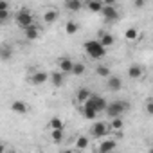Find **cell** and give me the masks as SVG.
Masks as SVG:
<instances>
[{
	"label": "cell",
	"mask_w": 153,
	"mask_h": 153,
	"mask_svg": "<svg viewBox=\"0 0 153 153\" xmlns=\"http://www.w3.org/2000/svg\"><path fill=\"white\" fill-rule=\"evenodd\" d=\"M128 110V103L124 101H110L105 108V114L108 115V119H115V117H123V114Z\"/></svg>",
	"instance_id": "obj_2"
},
{
	"label": "cell",
	"mask_w": 153,
	"mask_h": 153,
	"mask_svg": "<svg viewBox=\"0 0 153 153\" xmlns=\"http://www.w3.org/2000/svg\"><path fill=\"white\" fill-rule=\"evenodd\" d=\"M133 6L139 9V7H144V6H146V2H144V0H135V2H133Z\"/></svg>",
	"instance_id": "obj_33"
},
{
	"label": "cell",
	"mask_w": 153,
	"mask_h": 153,
	"mask_svg": "<svg viewBox=\"0 0 153 153\" xmlns=\"http://www.w3.org/2000/svg\"><path fill=\"white\" fill-rule=\"evenodd\" d=\"M88 133H90V137L96 139V140L106 137V135L110 133L108 123H105V121H94V123L90 124V128H88Z\"/></svg>",
	"instance_id": "obj_3"
},
{
	"label": "cell",
	"mask_w": 153,
	"mask_h": 153,
	"mask_svg": "<svg viewBox=\"0 0 153 153\" xmlns=\"http://www.w3.org/2000/svg\"><path fill=\"white\" fill-rule=\"evenodd\" d=\"M40 34H42V31H40V27H38L36 24H33L31 27L24 29V36H25V40H27V42H34V40H38V38H40Z\"/></svg>",
	"instance_id": "obj_14"
},
{
	"label": "cell",
	"mask_w": 153,
	"mask_h": 153,
	"mask_svg": "<svg viewBox=\"0 0 153 153\" xmlns=\"http://www.w3.org/2000/svg\"><path fill=\"white\" fill-rule=\"evenodd\" d=\"M117 148V140L115 139H103L97 146V153H114V149Z\"/></svg>",
	"instance_id": "obj_8"
},
{
	"label": "cell",
	"mask_w": 153,
	"mask_h": 153,
	"mask_svg": "<svg viewBox=\"0 0 153 153\" xmlns=\"http://www.w3.org/2000/svg\"><path fill=\"white\" fill-rule=\"evenodd\" d=\"M58 16H59L58 9H47V11L43 13V22H45V24H54V22L58 20Z\"/></svg>",
	"instance_id": "obj_19"
},
{
	"label": "cell",
	"mask_w": 153,
	"mask_h": 153,
	"mask_svg": "<svg viewBox=\"0 0 153 153\" xmlns=\"http://www.w3.org/2000/svg\"><path fill=\"white\" fill-rule=\"evenodd\" d=\"M97 42L105 47V49H108V47H112L114 43H115V38H114V34H110V33H101L99 34V38H97Z\"/></svg>",
	"instance_id": "obj_16"
},
{
	"label": "cell",
	"mask_w": 153,
	"mask_h": 153,
	"mask_svg": "<svg viewBox=\"0 0 153 153\" xmlns=\"http://www.w3.org/2000/svg\"><path fill=\"white\" fill-rule=\"evenodd\" d=\"M85 52L88 54V58L92 59H101L106 56V49L97 42V40H87L85 42Z\"/></svg>",
	"instance_id": "obj_1"
},
{
	"label": "cell",
	"mask_w": 153,
	"mask_h": 153,
	"mask_svg": "<svg viewBox=\"0 0 153 153\" xmlns=\"http://www.w3.org/2000/svg\"><path fill=\"white\" fill-rule=\"evenodd\" d=\"M126 72H128V78L130 79H139V78H142V76H144V67L139 65V63H133V65L128 67Z\"/></svg>",
	"instance_id": "obj_13"
},
{
	"label": "cell",
	"mask_w": 153,
	"mask_h": 153,
	"mask_svg": "<svg viewBox=\"0 0 153 153\" xmlns=\"http://www.w3.org/2000/svg\"><path fill=\"white\" fill-rule=\"evenodd\" d=\"M65 9L70 11V13H78L83 9V2L81 0H67L65 2Z\"/></svg>",
	"instance_id": "obj_17"
},
{
	"label": "cell",
	"mask_w": 153,
	"mask_h": 153,
	"mask_svg": "<svg viewBox=\"0 0 153 153\" xmlns=\"http://www.w3.org/2000/svg\"><path fill=\"white\" fill-rule=\"evenodd\" d=\"M146 112H148V115H153V99L151 97L146 99Z\"/></svg>",
	"instance_id": "obj_30"
},
{
	"label": "cell",
	"mask_w": 153,
	"mask_h": 153,
	"mask_svg": "<svg viewBox=\"0 0 153 153\" xmlns=\"http://www.w3.org/2000/svg\"><path fill=\"white\" fill-rule=\"evenodd\" d=\"M74 144H76V148H78V149H81V151H83V149H87V148H88V144H90V137H87V135H79L78 139H76V142H74Z\"/></svg>",
	"instance_id": "obj_22"
},
{
	"label": "cell",
	"mask_w": 153,
	"mask_h": 153,
	"mask_svg": "<svg viewBox=\"0 0 153 153\" xmlns=\"http://www.w3.org/2000/svg\"><path fill=\"white\" fill-rule=\"evenodd\" d=\"M63 137H65V131H63V130H51V139H52V142H61Z\"/></svg>",
	"instance_id": "obj_29"
},
{
	"label": "cell",
	"mask_w": 153,
	"mask_h": 153,
	"mask_svg": "<svg viewBox=\"0 0 153 153\" xmlns=\"http://www.w3.org/2000/svg\"><path fill=\"white\" fill-rule=\"evenodd\" d=\"M106 105H108V101L103 97V96H96V94H92L90 96V99L88 101H85L83 103V106H88V108H94L97 114H101V112H105V108H106Z\"/></svg>",
	"instance_id": "obj_5"
},
{
	"label": "cell",
	"mask_w": 153,
	"mask_h": 153,
	"mask_svg": "<svg viewBox=\"0 0 153 153\" xmlns=\"http://www.w3.org/2000/svg\"><path fill=\"white\" fill-rule=\"evenodd\" d=\"M108 128H110V131H112V130H115V131L123 130V128H124V121H123V117L110 119V123H108Z\"/></svg>",
	"instance_id": "obj_24"
},
{
	"label": "cell",
	"mask_w": 153,
	"mask_h": 153,
	"mask_svg": "<svg viewBox=\"0 0 153 153\" xmlns=\"http://www.w3.org/2000/svg\"><path fill=\"white\" fill-rule=\"evenodd\" d=\"M148 153H153V149H151V148H149V149H148Z\"/></svg>",
	"instance_id": "obj_36"
},
{
	"label": "cell",
	"mask_w": 153,
	"mask_h": 153,
	"mask_svg": "<svg viewBox=\"0 0 153 153\" xmlns=\"http://www.w3.org/2000/svg\"><path fill=\"white\" fill-rule=\"evenodd\" d=\"M11 58H13V49H11V45L0 43V59H2V61H9Z\"/></svg>",
	"instance_id": "obj_18"
},
{
	"label": "cell",
	"mask_w": 153,
	"mask_h": 153,
	"mask_svg": "<svg viewBox=\"0 0 153 153\" xmlns=\"http://www.w3.org/2000/svg\"><path fill=\"white\" fill-rule=\"evenodd\" d=\"M72 65H74V59H72L70 56H61V58L58 59V70H59L63 76H67V74L72 72Z\"/></svg>",
	"instance_id": "obj_7"
},
{
	"label": "cell",
	"mask_w": 153,
	"mask_h": 153,
	"mask_svg": "<svg viewBox=\"0 0 153 153\" xmlns=\"http://www.w3.org/2000/svg\"><path fill=\"white\" fill-rule=\"evenodd\" d=\"M103 2L101 0H87V2H83V7H87L90 13H101V9H103Z\"/></svg>",
	"instance_id": "obj_15"
},
{
	"label": "cell",
	"mask_w": 153,
	"mask_h": 153,
	"mask_svg": "<svg viewBox=\"0 0 153 153\" xmlns=\"http://www.w3.org/2000/svg\"><path fill=\"white\" fill-rule=\"evenodd\" d=\"M59 153H74V151H72V149H61Z\"/></svg>",
	"instance_id": "obj_35"
},
{
	"label": "cell",
	"mask_w": 153,
	"mask_h": 153,
	"mask_svg": "<svg viewBox=\"0 0 153 153\" xmlns=\"http://www.w3.org/2000/svg\"><path fill=\"white\" fill-rule=\"evenodd\" d=\"M110 67L108 65H97L96 67V74L99 76V78H110Z\"/></svg>",
	"instance_id": "obj_26"
},
{
	"label": "cell",
	"mask_w": 153,
	"mask_h": 153,
	"mask_svg": "<svg viewBox=\"0 0 153 153\" xmlns=\"http://www.w3.org/2000/svg\"><path fill=\"white\" fill-rule=\"evenodd\" d=\"M9 18H11V11H0V24L7 22Z\"/></svg>",
	"instance_id": "obj_31"
},
{
	"label": "cell",
	"mask_w": 153,
	"mask_h": 153,
	"mask_svg": "<svg viewBox=\"0 0 153 153\" xmlns=\"http://www.w3.org/2000/svg\"><path fill=\"white\" fill-rule=\"evenodd\" d=\"M87 72V65L85 63H81V61H74V65H72V76H83Z\"/></svg>",
	"instance_id": "obj_21"
},
{
	"label": "cell",
	"mask_w": 153,
	"mask_h": 153,
	"mask_svg": "<svg viewBox=\"0 0 153 153\" xmlns=\"http://www.w3.org/2000/svg\"><path fill=\"white\" fill-rule=\"evenodd\" d=\"M49 128L51 130H65V123L59 119V117H52L49 121Z\"/></svg>",
	"instance_id": "obj_27"
},
{
	"label": "cell",
	"mask_w": 153,
	"mask_h": 153,
	"mask_svg": "<svg viewBox=\"0 0 153 153\" xmlns=\"http://www.w3.org/2000/svg\"><path fill=\"white\" fill-rule=\"evenodd\" d=\"M81 115L87 119V121H96L97 117V112L94 108H88V106H81Z\"/></svg>",
	"instance_id": "obj_23"
},
{
	"label": "cell",
	"mask_w": 153,
	"mask_h": 153,
	"mask_svg": "<svg viewBox=\"0 0 153 153\" xmlns=\"http://www.w3.org/2000/svg\"><path fill=\"white\" fill-rule=\"evenodd\" d=\"M101 15H103V18L105 20H110V22H114V20H117L119 18V11L115 9V6L114 4H105L103 6V9H101Z\"/></svg>",
	"instance_id": "obj_9"
},
{
	"label": "cell",
	"mask_w": 153,
	"mask_h": 153,
	"mask_svg": "<svg viewBox=\"0 0 153 153\" xmlns=\"http://www.w3.org/2000/svg\"><path fill=\"white\" fill-rule=\"evenodd\" d=\"M65 31H67V34H76V33L79 31V24L76 22V20H68L65 24Z\"/></svg>",
	"instance_id": "obj_25"
},
{
	"label": "cell",
	"mask_w": 153,
	"mask_h": 153,
	"mask_svg": "<svg viewBox=\"0 0 153 153\" xmlns=\"http://www.w3.org/2000/svg\"><path fill=\"white\" fill-rule=\"evenodd\" d=\"M0 11H11L9 2H0Z\"/></svg>",
	"instance_id": "obj_32"
},
{
	"label": "cell",
	"mask_w": 153,
	"mask_h": 153,
	"mask_svg": "<svg viewBox=\"0 0 153 153\" xmlns=\"http://www.w3.org/2000/svg\"><path fill=\"white\" fill-rule=\"evenodd\" d=\"M90 96H92V92H90L88 88H79L78 92H76V101L83 105L85 101H88V99H90Z\"/></svg>",
	"instance_id": "obj_20"
},
{
	"label": "cell",
	"mask_w": 153,
	"mask_h": 153,
	"mask_svg": "<svg viewBox=\"0 0 153 153\" xmlns=\"http://www.w3.org/2000/svg\"><path fill=\"white\" fill-rule=\"evenodd\" d=\"M29 83L33 87H42V85L49 83V72H45V70H34L29 76Z\"/></svg>",
	"instance_id": "obj_6"
},
{
	"label": "cell",
	"mask_w": 153,
	"mask_h": 153,
	"mask_svg": "<svg viewBox=\"0 0 153 153\" xmlns=\"http://www.w3.org/2000/svg\"><path fill=\"white\" fill-rule=\"evenodd\" d=\"M124 38H126L128 42H135V40L139 38V29H135V27H130V29H126V33H124Z\"/></svg>",
	"instance_id": "obj_28"
},
{
	"label": "cell",
	"mask_w": 153,
	"mask_h": 153,
	"mask_svg": "<svg viewBox=\"0 0 153 153\" xmlns=\"http://www.w3.org/2000/svg\"><path fill=\"white\" fill-rule=\"evenodd\" d=\"M106 87H108L110 92H119L123 88V79L119 78V76L110 74V78H106Z\"/></svg>",
	"instance_id": "obj_12"
},
{
	"label": "cell",
	"mask_w": 153,
	"mask_h": 153,
	"mask_svg": "<svg viewBox=\"0 0 153 153\" xmlns=\"http://www.w3.org/2000/svg\"><path fill=\"white\" fill-rule=\"evenodd\" d=\"M11 112L16 114V115H27L29 114V105L25 101H20V99H15L11 103Z\"/></svg>",
	"instance_id": "obj_10"
},
{
	"label": "cell",
	"mask_w": 153,
	"mask_h": 153,
	"mask_svg": "<svg viewBox=\"0 0 153 153\" xmlns=\"http://www.w3.org/2000/svg\"><path fill=\"white\" fill-rule=\"evenodd\" d=\"M15 22H16V25L24 31V29H27V27H31V25L34 24V15H33L31 11H27V9H20V11L15 15Z\"/></svg>",
	"instance_id": "obj_4"
},
{
	"label": "cell",
	"mask_w": 153,
	"mask_h": 153,
	"mask_svg": "<svg viewBox=\"0 0 153 153\" xmlns=\"http://www.w3.org/2000/svg\"><path fill=\"white\" fill-rule=\"evenodd\" d=\"M0 153H6V146H4V142H0Z\"/></svg>",
	"instance_id": "obj_34"
},
{
	"label": "cell",
	"mask_w": 153,
	"mask_h": 153,
	"mask_svg": "<svg viewBox=\"0 0 153 153\" xmlns=\"http://www.w3.org/2000/svg\"><path fill=\"white\" fill-rule=\"evenodd\" d=\"M49 83H51L54 88H61L63 83H65V76H63L59 70H52V72H49Z\"/></svg>",
	"instance_id": "obj_11"
}]
</instances>
